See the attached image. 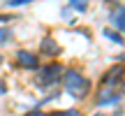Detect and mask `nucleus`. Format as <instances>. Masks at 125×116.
Here are the masks:
<instances>
[{
  "mask_svg": "<svg viewBox=\"0 0 125 116\" xmlns=\"http://www.w3.org/2000/svg\"><path fill=\"white\" fill-rule=\"evenodd\" d=\"M0 63H2V56H0Z\"/></svg>",
  "mask_w": 125,
  "mask_h": 116,
  "instance_id": "f8f14e48",
  "label": "nucleus"
},
{
  "mask_svg": "<svg viewBox=\"0 0 125 116\" xmlns=\"http://www.w3.org/2000/svg\"><path fill=\"white\" fill-rule=\"evenodd\" d=\"M104 37H109V40H114V42H116V44H123V37L121 35H118V33H114V30H109V28H104Z\"/></svg>",
  "mask_w": 125,
  "mask_h": 116,
  "instance_id": "0eeeda50",
  "label": "nucleus"
},
{
  "mask_svg": "<svg viewBox=\"0 0 125 116\" xmlns=\"http://www.w3.org/2000/svg\"><path fill=\"white\" fill-rule=\"evenodd\" d=\"M28 2H35V0H9L7 7H21V5H28Z\"/></svg>",
  "mask_w": 125,
  "mask_h": 116,
  "instance_id": "9d476101",
  "label": "nucleus"
},
{
  "mask_svg": "<svg viewBox=\"0 0 125 116\" xmlns=\"http://www.w3.org/2000/svg\"><path fill=\"white\" fill-rule=\"evenodd\" d=\"M62 84H65V91L76 100L86 98V93L90 91V81L86 79V77H81L76 70H67L65 74H62Z\"/></svg>",
  "mask_w": 125,
  "mask_h": 116,
  "instance_id": "f257e3e1",
  "label": "nucleus"
},
{
  "mask_svg": "<svg viewBox=\"0 0 125 116\" xmlns=\"http://www.w3.org/2000/svg\"><path fill=\"white\" fill-rule=\"evenodd\" d=\"M16 63L21 67H26V70H37L40 67V60H37V56L32 54V51H26V49H21L16 54Z\"/></svg>",
  "mask_w": 125,
  "mask_h": 116,
  "instance_id": "20e7f679",
  "label": "nucleus"
},
{
  "mask_svg": "<svg viewBox=\"0 0 125 116\" xmlns=\"http://www.w3.org/2000/svg\"><path fill=\"white\" fill-rule=\"evenodd\" d=\"M9 37H12V30L9 28H2L0 30V42H9Z\"/></svg>",
  "mask_w": 125,
  "mask_h": 116,
  "instance_id": "9b49d317",
  "label": "nucleus"
},
{
  "mask_svg": "<svg viewBox=\"0 0 125 116\" xmlns=\"http://www.w3.org/2000/svg\"><path fill=\"white\" fill-rule=\"evenodd\" d=\"M123 77H125V65H111L107 72H104V77H102V84L104 86H116L118 81H123Z\"/></svg>",
  "mask_w": 125,
  "mask_h": 116,
  "instance_id": "7ed1b4c3",
  "label": "nucleus"
},
{
  "mask_svg": "<svg viewBox=\"0 0 125 116\" xmlns=\"http://www.w3.org/2000/svg\"><path fill=\"white\" fill-rule=\"evenodd\" d=\"M42 54L44 56H56V54H60V46L56 44L51 37H44V40H42Z\"/></svg>",
  "mask_w": 125,
  "mask_h": 116,
  "instance_id": "423d86ee",
  "label": "nucleus"
},
{
  "mask_svg": "<svg viewBox=\"0 0 125 116\" xmlns=\"http://www.w3.org/2000/svg\"><path fill=\"white\" fill-rule=\"evenodd\" d=\"M70 5L74 9H79V12H86L88 9V0H70Z\"/></svg>",
  "mask_w": 125,
  "mask_h": 116,
  "instance_id": "6e6552de",
  "label": "nucleus"
},
{
  "mask_svg": "<svg viewBox=\"0 0 125 116\" xmlns=\"http://www.w3.org/2000/svg\"><path fill=\"white\" fill-rule=\"evenodd\" d=\"M42 116H79V112L76 109H70V112H46Z\"/></svg>",
  "mask_w": 125,
  "mask_h": 116,
  "instance_id": "1a4fd4ad",
  "label": "nucleus"
},
{
  "mask_svg": "<svg viewBox=\"0 0 125 116\" xmlns=\"http://www.w3.org/2000/svg\"><path fill=\"white\" fill-rule=\"evenodd\" d=\"M62 74H65V70H62L60 63H46L44 67H37V86H42V88H49V86H56L58 81L62 79Z\"/></svg>",
  "mask_w": 125,
  "mask_h": 116,
  "instance_id": "f03ea898",
  "label": "nucleus"
},
{
  "mask_svg": "<svg viewBox=\"0 0 125 116\" xmlns=\"http://www.w3.org/2000/svg\"><path fill=\"white\" fill-rule=\"evenodd\" d=\"M111 23L118 28V30L125 33V5H121V7H118L116 12L111 14Z\"/></svg>",
  "mask_w": 125,
  "mask_h": 116,
  "instance_id": "39448f33",
  "label": "nucleus"
}]
</instances>
